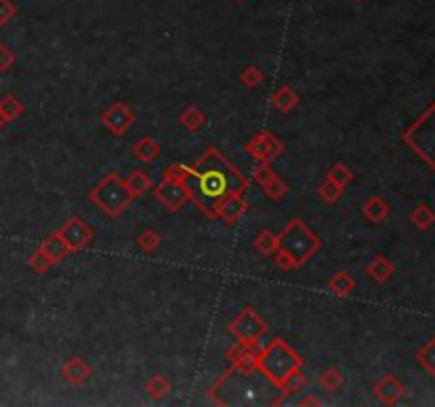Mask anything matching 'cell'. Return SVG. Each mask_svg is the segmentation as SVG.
<instances>
[{
    "mask_svg": "<svg viewBox=\"0 0 435 407\" xmlns=\"http://www.w3.org/2000/svg\"><path fill=\"white\" fill-rule=\"evenodd\" d=\"M136 200V195L132 193V189L128 187V180H123L119 174L108 172L91 191H89V202L94 206H98L104 214H108L111 219L121 217L132 202Z\"/></svg>",
    "mask_w": 435,
    "mask_h": 407,
    "instance_id": "cell-3",
    "label": "cell"
},
{
    "mask_svg": "<svg viewBox=\"0 0 435 407\" xmlns=\"http://www.w3.org/2000/svg\"><path fill=\"white\" fill-rule=\"evenodd\" d=\"M253 246H255V251H257L259 255L272 257V255L278 251V236H276L274 231H270V229H264V231L255 238Z\"/></svg>",
    "mask_w": 435,
    "mask_h": 407,
    "instance_id": "cell-23",
    "label": "cell"
},
{
    "mask_svg": "<svg viewBox=\"0 0 435 407\" xmlns=\"http://www.w3.org/2000/svg\"><path fill=\"white\" fill-rule=\"evenodd\" d=\"M274 263H276V268L278 270H283V272H289V270H295V263H293V259L285 253V251H276L274 253Z\"/></svg>",
    "mask_w": 435,
    "mask_h": 407,
    "instance_id": "cell-36",
    "label": "cell"
},
{
    "mask_svg": "<svg viewBox=\"0 0 435 407\" xmlns=\"http://www.w3.org/2000/svg\"><path fill=\"white\" fill-rule=\"evenodd\" d=\"M319 195H321V200L323 202H327V204H336L342 195H344V189L342 187H338L334 180H329V178H325L323 180V185L319 187Z\"/></svg>",
    "mask_w": 435,
    "mask_h": 407,
    "instance_id": "cell-30",
    "label": "cell"
},
{
    "mask_svg": "<svg viewBox=\"0 0 435 407\" xmlns=\"http://www.w3.org/2000/svg\"><path fill=\"white\" fill-rule=\"evenodd\" d=\"M327 178H329V180H334L338 187L346 189V187L353 183L355 174H353V170H351L346 164H336V166H334V168L327 172Z\"/></svg>",
    "mask_w": 435,
    "mask_h": 407,
    "instance_id": "cell-29",
    "label": "cell"
},
{
    "mask_svg": "<svg viewBox=\"0 0 435 407\" xmlns=\"http://www.w3.org/2000/svg\"><path fill=\"white\" fill-rule=\"evenodd\" d=\"M302 406H321V401L315 397H306V399H302Z\"/></svg>",
    "mask_w": 435,
    "mask_h": 407,
    "instance_id": "cell-39",
    "label": "cell"
},
{
    "mask_svg": "<svg viewBox=\"0 0 435 407\" xmlns=\"http://www.w3.org/2000/svg\"><path fill=\"white\" fill-rule=\"evenodd\" d=\"M15 13H17V8L11 0H0V25L9 23L15 17Z\"/></svg>",
    "mask_w": 435,
    "mask_h": 407,
    "instance_id": "cell-38",
    "label": "cell"
},
{
    "mask_svg": "<svg viewBox=\"0 0 435 407\" xmlns=\"http://www.w3.org/2000/svg\"><path fill=\"white\" fill-rule=\"evenodd\" d=\"M404 142L435 170V104L414 123L406 130Z\"/></svg>",
    "mask_w": 435,
    "mask_h": 407,
    "instance_id": "cell-5",
    "label": "cell"
},
{
    "mask_svg": "<svg viewBox=\"0 0 435 407\" xmlns=\"http://www.w3.org/2000/svg\"><path fill=\"white\" fill-rule=\"evenodd\" d=\"M244 212H247V202H244L242 193H236V195L225 197V200L217 206L215 217L221 219V221L227 223V225H236V223L244 217Z\"/></svg>",
    "mask_w": 435,
    "mask_h": 407,
    "instance_id": "cell-12",
    "label": "cell"
},
{
    "mask_svg": "<svg viewBox=\"0 0 435 407\" xmlns=\"http://www.w3.org/2000/svg\"><path fill=\"white\" fill-rule=\"evenodd\" d=\"M230 333H234V338L238 342H247V344H261L264 336L268 333V325L266 321L253 310V308H244L232 323H230Z\"/></svg>",
    "mask_w": 435,
    "mask_h": 407,
    "instance_id": "cell-6",
    "label": "cell"
},
{
    "mask_svg": "<svg viewBox=\"0 0 435 407\" xmlns=\"http://www.w3.org/2000/svg\"><path fill=\"white\" fill-rule=\"evenodd\" d=\"M278 248L285 251L295 268L304 265L317 251H321V240L308 229V225L300 219H293L281 234H278Z\"/></svg>",
    "mask_w": 435,
    "mask_h": 407,
    "instance_id": "cell-4",
    "label": "cell"
},
{
    "mask_svg": "<svg viewBox=\"0 0 435 407\" xmlns=\"http://www.w3.org/2000/svg\"><path fill=\"white\" fill-rule=\"evenodd\" d=\"M0 113L4 117V121H15L23 115V104L13 96V93H6L2 100H0Z\"/></svg>",
    "mask_w": 435,
    "mask_h": 407,
    "instance_id": "cell-27",
    "label": "cell"
},
{
    "mask_svg": "<svg viewBox=\"0 0 435 407\" xmlns=\"http://www.w3.org/2000/svg\"><path fill=\"white\" fill-rule=\"evenodd\" d=\"M128 187L132 189V193L136 195V197H140V195H145L151 187H153V180H151V176L145 172V170H134L132 174H130V178H128Z\"/></svg>",
    "mask_w": 435,
    "mask_h": 407,
    "instance_id": "cell-25",
    "label": "cell"
},
{
    "mask_svg": "<svg viewBox=\"0 0 435 407\" xmlns=\"http://www.w3.org/2000/svg\"><path fill=\"white\" fill-rule=\"evenodd\" d=\"M253 178L261 185L264 193L270 197V200H281L287 195L289 187L285 180H281L276 176V172L272 170V166L268 161H257L255 168H253Z\"/></svg>",
    "mask_w": 435,
    "mask_h": 407,
    "instance_id": "cell-8",
    "label": "cell"
},
{
    "mask_svg": "<svg viewBox=\"0 0 435 407\" xmlns=\"http://www.w3.org/2000/svg\"><path fill=\"white\" fill-rule=\"evenodd\" d=\"M361 212H363V217L370 221V223H376V225H380L389 214H391V204L385 200V197H380V195H374V197H370V200H366V204L361 206Z\"/></svg>",
    "mask_w": 435,
    "mask_h": 407,
    "instance_id": "cell-17",
    "label": "cell"
},
{
    "mask_svg": "<svg viewBox=\"0 0 435 407\" xmlns=\"http://www.w3.org/2000/svg\"><path fill=\"white\" fill-rule=\"evenodd\" d=\"M38 251H40L53 265L60 263V261H64V259L70 255V248H68V244L64 242V238L60 236V231H53L51 236H47V238L40 242Z\"/></svg>",
    "mask_w": 435,
    "mask_h": 407,
    "instance_id": "cell-15",
    "label": "cell"
},
{
    "mask_svg": "<svg viewBox=\"0 0 435 407\" xmlns=\"http://www.w3.org/2000/svg\"><path fill=\"white\" fill-rule=\"evenodd\" d=\"M261 81H264V72H261L257 66H249V68H244L242 74H240V83H242L244 87H249V89L259 87Z\"/></svg>",
    "mask_w": 435,
    "mask_h": 407,
    "instance_id": "cell-33",
    "label": "cell"
},
{
    "mask_svg": "<svg viewBox=\"0 0 435 407\" xmlns=\"http://www.w3.org/2000/svg\"><path fill=\"white\" fill-rule=\"evenodd\" d=\"M94 369L79 357H70L64 365H62V376L64 380H68L70 384H83L91 378Z\"/></svg>",
    "mask_w": 435,
    "mask_h": 407,
    "instance_id": "cell-16",
    "label": "cell"
},
{
    "mask_svg": "<svg viewBox=\"0 0 435 407\" xmlns=\"http://www.w3.org/2000/svg\"><path fill=\"white\" fill-rule=\"evenodd\" d=\"M378 285H385V282H389L393 276H395V265L385 257V255H378V257H374V261L368 265V270H366Z\"/></svg>",
    "mask_w": 435,
    "mask_h": 407,
    "instance_id": "cell-19",
    "label": "cell"
},
{
    "mask_svg": "<svg viewBox=\"0 0 435 407\" xmlns=\"http://www.w3.org/2000/svg\"><path fill=\"white\" fill-rule=\"evenodd\" d=\"M179 121H181V125H183L185 130H189V132H200V130L204 127V123H206V115H204L198 106H187V108L181 113Z\"/></svg>",
    "mask_w": 435,
    "mask_h": 407,
    "instance_id": "cell-22",
    "label": "cell"
},
{
    "mask_svg": "<svg viewBox=\"0 0 435 407\" xmlns=\"http://www.w3.org/2000/svg\"><path fill=\"white\" fill-rule=\"evenodd\" d=\"M28 265H30V270H32V272H36V274H45V272H47V270H49L53 263H51V261H49V259H47V257H45V255H43V253L36 248V253H34V255L28 259Z\"/></svg>",
    "mask_w": 435,
    "mask_h": 407,
    "instance_id": "cell-35",
    "label": "cell"
},
{
    "mask_svg": "<svg viewBox=\"0 0 435 407\" xmlns=\"http://www.w3.org/2000/svg\"><path fill=\"white\" fill-rule=\"evenodd\" d=\"M185 187L198 210L215 217L217 206L225 197L247 191L249 178L219 149L210 147L193 166H187Z\"/></svg>",
    "mask_w": 435,
    "mask_h": 407,
    "instance_id": "cell-1",
    "label": "cell"
},
{
    "mask_svg": "<svg viewBox=\"0 0 435 407\" xmlns=\"http://www.w3.org/2000/svg\"><path fill=\"white\" fill-rule=\"evenodd\" d=\"M13 64H15V53L4 42H0V72H6Z\"/></svg>",
    "mask_w": 435,
    "mask_h": 407,
    "instance_id": "cell-37",
    "label": "cell"
},
{
    "mask_svg": "<svg viewBox=\"0 0 435 407\" xmlns=\"http://www.w3.org/2000/svg\"><path fill=\"white\" fill-rule=\"evenodd\" d=\"M132 153H134V157L136 159H140V161H145V164H149V161H153V159H157L159 157V153H162V147H159V142L157 140H153V138H142V140H138L134 147H132Z\"/></svg>",
    "mask_w": 435,
    "mask_h": 407,
    "instance_id": "cell-21",
    "label": "cell"
},
{
    "mask_svg": "<svg viewBox=\"0 0 435 407\" xmlns=\"http://www.w3.org/2000/svg\"><path fill=\"white\" fill-rule=\"evenodd\" d=\"M244 151L255 157L257 161H268L272 164L274 159H278L285 153V144L272 134V132H259L251 142H247Z\"/></svg>",
    "mask_w": 435,
    "mask_h": 407,
    "instance_id": "cell-7",
    "label": "cell"
},
{
    "mask_svg": "<svg viewBox=\"0 0 435 407\" xmlns=\"http://www.w3.org/2000/svg\"><path fill=\"white\" fill-rule=\"evenodd\" d=\"M155 197L162 206H166L170 212H179L187 202H189V191L185 183L176 180H162L155 187Z\"/></svg>",
    "mask_w": 435,
    "mask_h": 407,
    "instance_id": "cell-9",
    "label": "cell"
},
{
    "mask_svg": "<svg viewBox=\"0 0 435 407\" xmlns=\"http://www.w3.org/2000/svg\"><path fill=\"white\" fill-rule=\"evenodd\" d=\"M147 393H149V397L151 399H155V401H159V399H166L168 395H170V391H172V384L162 376V374H155L149 382H147Z\"/></svg>",
    "mask_w": 435,
    "mask_h": 407,
    "instance_id": "cell-26",
    "label": "cell"
},
{
    "mask_svg": "<svg viewBox=\"0 0 435 407\" xmlns=\"http://www.w3.org/2000/svg\"><path fill=\"white\" fill-rule=\"evenodd\" d=\"M264 346L259 344H247V342H238L234 350H230V361L234 367L240 369H257V357L259 350Z\"/></svg>",
    "mask_w": 435,
    "mask_h": 407,
    "instance_id": "cell-13",
    "label": "cell"
},
{
    "mask_svg": "<svg viewBox=\"0 0 435 407\" xmlns=\"http://www.w3.org/2000/svg\"><path fill=\"white\" fill-rule=\"evenodd\" d=\"M57 231H60V236L64 238V242L68 244L70 253H79V251H83V248L94 240V231H91L89 225H87L83 219H79V217L66 221L64 227H60Z\"/></svg>",
    "mask_w": 435,
    "mask_h": 407,
    "instance_id": "cell-10",
    "label": "cell"
},
{
    "mask_svg": "<svg viewBox=\"0 0 435 407\" xmlns=\"http://www.w3.org/2000/svg\"><path fill=\"white\" fill-rule=\"evenodd\" d=\"M300 369H302V357L278 338L270 346H264L259 350L257 372L266 376V380L276 389H283Z\"/></svg>",
    "mask_w": 435,
    "mask_h": 407,
    "instance_id": "cell-2",
    "label": "cell"
},
{
    "mask_svg": "<svg viewBox=\"0 0 435 407\" xmlns=\"http://www.w3.org/2000/svg\"><path fill=\"white\" fill-rule=\"evenodd\" d=\"M300 102V96L295 93V89L291 85H281L274 93H272V106L281 113H291Z\"/></svg>",
    "mask_w": 435,
    "mask_h": 407,
    "instance_id": "cell-18",
    "label": "cell"
},
{
    "mask_svg": "<svg viewBox=\"0 0 435 407\" xmlns=\"http://www.w3.org/2000/svg\"><path fill=\"white\" fill-rule=\"evenodd\" d=\"M187 178V166L183 164H172L164 170L162 174V180H176V183H185Z\"/></svg>",
    "mask_w": 435,
    "mask_h": 407,
    "instance_id": "cell-34",
    "label": "cell"
},
{
    "mask_svg": "<svg viewBox=\"0 0 435 407\" xmlns=\"http://www.w3.org/2000/svg\"><path fill=\"white\" fill-rule=\"evenodd\" d=\"M417 359H419V363H421L431 376H435V338L434 340H429V344H425V346L417 352Z\"/></svg>",
    "mask_w": 435,
    "mask_h": 407,
    "instance_id": "cell-31",
    "label": "cell"
},
{
    "mask_svg": "<svg viewBox=\"0 0 435 407\" xmlns=\"http://www.w3.org/2000/svg\"><path fill=\"white\" fill-rule=\"evenodd\" d=\"M319 386H321L323 391H329V393L342 389V386H344V376H342V372L336 369V367L325 369V372L319 376Z\"/></svg>",
    "mask_w": 435,
    "mask_h": 407,
    "instance_id": "cell-28",
    "label": "cell"
},
{
    "mask_svg": "<svg viewBox=\"0 0 435 407\" xmlns=\"http://www.w3.org/2000/svg\"><path fill=\"white\" fill-rule=\"evenodd\" d=\"M355 287H357V282H355V278L349 272H338L327 282V289L334 295H338V297H349L355 291Z\"/></svg>",
    "mask_w": 435,
    "mask_h": 407,
    "instance_id": "cell-20",
    "label": "cell"
},
{
    "mask_svg": "<svg viewBox=\"0 0 435 407\" xmlns=\"http://www.w3.org/2000/svg\"><path fill=\"white\" fill-rule=\"evenodd\" d=\"M410 223H414V227H419L421 231H427L435 223V212L427 204H419L410 212Z\"/></svg>",
    "mask_w": 435,
    "mask_h": 407,
    "instance_id": "cell-24",
    "label": "cell"
},
{
    "mask_svg": "<svg viewBox=\"0 0 435 407\" xmlns=\"http://www.w3.org/2000/svg\"><path fill=\"white\" fill-rule=\"evenodd\" d=\"M236 2H242V0H236Z\"/></svg>",
    "mask_w": 435,
    "mask_h": 407,
    "instance_id": "cell-41",
    "label": "cell"
},
{
    "mask_svg": "<svg viewBox=\"0 0 435 407\" xmlns=\"http://www.w3.org/2000/svg\"><path fill=\"white\" fill-rule=\"evenodd\" d=\"M4 123H6V121H4V117H2V113H0V130L4 127Z\"/></svg>",
    "mask_w": 435,
    "mask_h": 407,
    "instance_id": "cell-40",
    "label": "cell"
},
{
    "mask_svg": "<svg viewBox=\"0 0 435 407\" xmlns=\"http://www.w3.org/2000/svg\"><path fill=\"white\" fill-rule=\"evenodd\" d=\"M138 246L145 251V253H155L157 248H159V244H162V238L153 231V229H145L140 236H138Z\"/></svg>",
    "mask_w": 435,
    "mask_h": 407,
    "instance_id": "cell-32",
    "label": "cell"
},
{
    "mask_svg": "<svg viewBox=\"0 0 435 407\" xmlns=\"http://www.w3.org/2000/svg\"><path fill=\"white\" fill-rule=\"evenodd\" d=\"M100 119H102V123H104L115 136H121V134H125V132L134 125L136 115H134V110H132L128 104L115 102L111 108H106V110L102 113Z\"/></svg>",
    "mask_w": 435,
    "mask_h": 407,
    "instance_id": "cell-11",
    "label": "cell"
},
{
    "mask_svg": "<svg viewBox=\"0 0 435 407\" xmlns=\"http://www.w3.org/2000/svg\"><path fill=\"white\" fill-rule=\"evenodd\" d=\"M355 2H361V0H355Z\"/></svg>",
    "mask_w": 435,
    "mask_h": 407,
    "instance_id": "cell-42",
    "label": "cell"
},
{
    "mask_svg": "<svg viewBox=\"0 0 435 407\" xmlns=\"http://www.w3.org/2000/svg\"><path fill=\"white\" fill-rule=\"evenodd\" d=\"M374 395L385 403V406H395L404 395H406V386L395 378V376H385L376 386H374Z\"/></svg>",
    "mask_w": 435,
    "mask_h": 407,
    "instance_id": "cell-14",
    "label": "cell"
}]
</instances>
